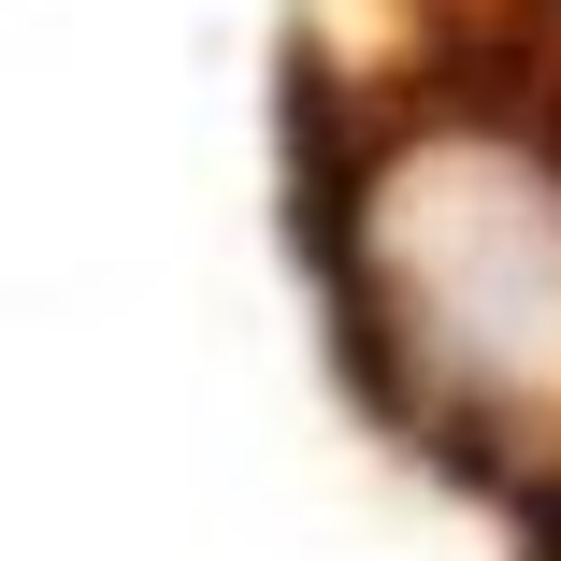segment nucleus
<instances>
[{
  "label": "nucleus",
  "instance_id": "1",
  "mask_svg": "<svg viewBox=\"0 0 561 561\" xmlns=\"http://www.w3.org/2000/svg\"><path fill=\"white\" fill-rule=\"evenodd\" d=\"M360 331L389 403L490 476L561 461V159L432 116L360 187Z\"/></svg>",
  "mask_w": 561,
  "mask_h": 561
}]
</instances>
